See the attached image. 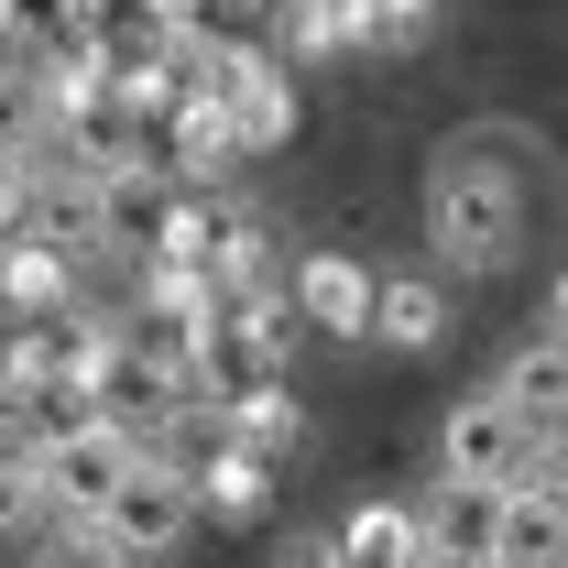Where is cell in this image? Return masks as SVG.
I'll return each mask as SVG.
<instances>
[{
    "label": "cell",
    "mask_w": 568,
    "mask_h": 568,
    "mask_svg": "<svg viewBox=\"0 0 568 568\" xmlns=\"http://www.w3.org/2000/svg\"><path fill=\"white\" fill-rule=\"evenodd\" d=\"M525 230H536L525 186H514V175H493L470 142H448V153L426 164V241H437V263H448V274H470V284L514 274Z\"/></svg>",
    "instance_id": "cell-1"
},
{
    "label": "cell",
    "mask_w": 568,
    "mask_h": 568,
    "mask_svg": "<svg viewBox=\"0 0 568 568\" xmlns=\"http://www.w3.org/2000/svg\"><path fill=\"white\" fill-rule=\"evenodd\" d=\"M197 99L241 132V153L295 142V77H284V55L252 44V33H209V44H197Z\"/></svg>",
    "instance_id": "cell-2"
},
{
    "label": "cell",
    "mask_w": 568,
    "mask_h": 568,
    "mask_svg": "<svg viewBox=\"0 0 568 568\" xmlns=\"http://www.w3.org/2000/svg\"><path fill=\"white\" fill-rule=\"evenodd\" d=\"M142 459H153V448H142V437H121L110 416L67 426V437H44V448H33V470H44V514H55V525H99Z\"/></svg>",
    "instance_id": "cell-3"
},
{
    "label": "cell",
    "mask_w": 568,
    "mask_h": 568,
    "mask_svg": "<svg viewBox=\"0 0 568 568\" xmlns=\"http://www.w3.org/2000/svg\"><path fill=\"white\" fill-rule=\"evenodd\" d=\"M536 470V426L514 416L503 394H459L437 416V481H470V493H514Z\"/></svg>",
    "instance_id": "cell-4"
},
{
    "label": "cell",
    "mask_w": 568,
    "mask_h": 568,
    "mask_svg": "<svg viewBox=\"0 0 568 568\" xmlns=\"http://www.w3.org/2000/svg\"><path fill=\"white\" fill-rule=\"evenodd\" d=\"M186 525H197V481H186V459H175V448H153L132 481H121V503L99 514V536H110L132 568L175 558V547H186Z\"/></svg>",
    "instance_id": "cell-5"
},
{
    "label": "cell",
    "mask_w": 568,
    "mask_h": 568,
    "mask_svg": "<svg viewBox=\"0 0 568 568\" xmlns=\"http://www.w3.org/2000/svg\"><path fill=\"white\" fill-rule=\"evenodd\" d=\"M88 197H99V241H110V252H142V263H153V241H164L175 209H186V186H175L164 153H142V164H121V175H99Z\"/></svg>",
    "instance_id": "cell-6"
},
{
    "label": "cell",
    "mask_w": 568,
    "mask_h": 568,
    "mask_svg": "<svg viewBox=\"0 0 568 568\" xmlns=\"http://www.w3.org/2000/svg\"><path fill=\"white\" fill-rule=\"evenodd\" d=\"M284 295H295V317H306V328H328V339H372V306H383V274H372L361 252H295Z\"/></svg>",
    "instance_id": "cell-7"
},
{
    "label": "cell",
    "mask_w": 568,
    "mask_h": 568,
    "mask_svg": "<svg viewBox=\"0 0 568 568\" xmlns=\"http://www.w3.org/2000/svg\"><path fill=\"white\" fill-rule=\"evenodd\" d=\"M77 306H88V263L22 230L0 252V328H44V317H77Z\"/></svg>",
    "instance_id": "cell-8"
},
{
    "label": "cell",
    "mask_w": 568,
    "mask_h": 568,
    "mask_svg": "<svg viewBox=\"0 0 568 568\" xmlns=\"http://www.w3.org/2000/svg\"><path fill=\"white\" fill-rule=\"evenodd\" d=\"M186 383H197V405H209V416H241V405L284 394V351H274V339H252L241 317H219V328H209V351H197V372H186Z\"/></svg>",
    "instance_id": "cell-9"
},
{
    "label": "cell",
    "mask_w": 568,
    "mask_h": 568,
    "mask_svg": "<svg viewBox=\"0 0 568 568\" xmlns=\"http://www.w3.org/2000/svg\"><path fill=\"white\" fill-rule=\"evenodd\" d=\"M186 481H197V514H219V525H252L263 503H274V481H284V459H263L252 437H230L219 426L209 448L186 459Z\"/></svg>",
    "instance_id": "cell-10"
},
{
    "label": "cell",
    "mask_w": 568,
    "mask_h": 568,
    "mask_svg": "<svg viewBox=\"0 0 568 568\" xmlns=\"http://www.w3.org/2000/svg\"><path fill=\"white\" fill-rule=\"evenodd\" d=\"M493 568H568V493L547 481V470H525V481L503 493Z\"/></svg>",
    "instance_id": "cell-11"
},
{
    "label": "cell",
    "mask_w": 568,
    "mask_h": 568,
    "mask_svg": "<svg viewBox=\"0 0 568 568\" xmlns=\"http://www.w3.org/2000/svg\"><path fill=\"white\" fill-rule=\"evenodd\" d=\"M493 394L536 426V437H568V339L558 328H547V339H514L503 372H493Z\"/></svg>",
    "instance_id": "cell-12"
},
{
    "label": "cell",
    "mask_w": 568,
    "mask_h": 568,
    "mask_svg": "<svg viewBox=\"0 0 568 568\" xmlns=\"http://www.w3.org/2000/svg\"><path fill=\"white\" fill-rule=\"evenodd\" d=\"M339 568H426L416 503H361L351 525H339Z\"/></svg>",
    "instance_id": "cell-13"
},
{
    "label": "cell",
    "mask_w": 568,
    "mask_h": 568,
    "mask_svg": "<svg viewBox=\"0 0 568 568\" xmlns=\"http://www.w3.org/2000/svg\"><path fill=\"white\" fill-rule=\"evenodd\" d=\"M372 339H383V351H437V339H448V295H437V274H383Z\"/></svg>",
    "instance_id": "cell-14"
},
{
    "label": "cell",
    "mask_w": 568,
    "mask_h": 568,
    "mask_svg": "<svg viewBox=\"0 0 568 568\" xmlns=\"http://www.w3.org/2000/svg\"><path fill=\"white\" fill-rule=\"evenodd\" d=\"M164 132H175V142H164V164H175V186H186V197H197V186H219V175L241 164V132L219 121L209 99H186V110H175Z\"/></svg>",
    "instance_id": "cell-15"
},
{
    "label": "cell",
    "mask_w": 568,
    "mask_h": 568,
    "mask_svg": "<svg viewBox=\"0 0 568 568\" xmlns=\"http://www.w3.org/2000/svg\"><path fill=\"white\" fill-rule=\"evenodd\" d=\"M426 22H437V0H339L351 55H405V44H426Z\"/></svg>",
    "instance_id": "cell-16"
},
{
    "label": "cell",
    "mask_w": 568,
    "mask_h": 568,
    "mask_svg": "<svg viewBox=\"0 0 568 568\" xmlns=\"http://www.w3.org/2000/svg\"><path fill=\"white\" fill-rule=\"evenodd\" d=\"M274 55H351L339 44V0H274Z\"/></svg>",
    "instance_id": "cell-17"
},
{
    "label": "cell",
    "mask_w": 568,
    "mask_h": 568,
    "mask_svg": "<svg viewBox=\"0 0 568 568\" xmlns=\"http://www.w3.org/2000/svg\"><path fill=\"white\" fill-rule=\"evenodd\" d=\"M33 514H44V470H33L22 437H0V536H22Z\"/></svg>",
    "instance_id": "cell-18"
},
{
    "label": "cell",
    "mask_w": 568,
    "mask_h": 568,
    "mask_svg": "<svg viewBox=\"0 0 568 568\" xmlns=\"http://www.w3.org/2000/svg\"><path fill=\"white\" fill-rule=\"evenodd\" d=\"M274 568H339V536H295V547H284Z\"/></svg>",
    "instance_id": "cell-19"
},
{
    "label": "cell",
    "mask_w": 568,
    "mask_h": 568,
    "mask_svg": "<svg viewBox=\"0 0 568 568\" xmlns=\"http://www.w3.org/2000/svg\"><path fill=\"white\" fill-rule=\"evenodd\" d=\"M547 328H558V339H568V274L547 284Z\"/></svg>",
    "instance_id": "cell-20"
},
{
    "label": "cell",
    "mask_w": 568,
    "mask_h": 568,
    "mask_svg": "<svg viewBox=\"0 0 568 568\" xmlns=\"http://www.w3.org/2000/svg\"><path fill=\"white\" fill-rule=\"evenodd\" d=\"M22 568H44V558H22Z\"/></svg>",
    "instance_id": "cell-21"
},
{
    "label": "cell",
    "mask_w": 568,
    "mask_h": 568,
    "mask_svg": "<svg viewBox=\"0 0 568 568\" xmlns=\"http://www.w3.org/2000/svg\"><path fill=\"white\" fill-rule=\"evenodd\" d=\"M0 252H11V241H0Z\"/></svg>",
    "instance_id": "cell-22"
}]
</instances>
